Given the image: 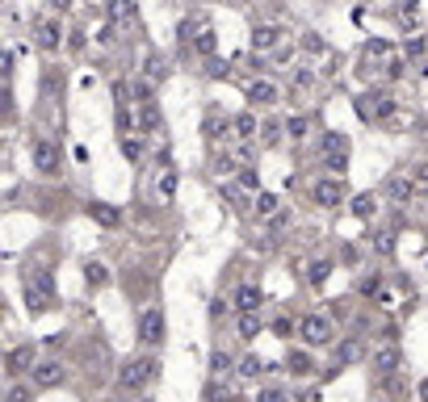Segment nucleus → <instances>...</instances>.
Here are the masks:
<instances>
[{
    "instance_id": "1",
    "label": "nucleus",
    "mask_w": 428,
    "mask_h": 402,
    "mask_svg": "<svg viewBox=\"0 0 428 402\" xmlns=\"http://www.w3.org/2000/svg\"><path fill=\"white\" fill-rule=\"evenodd\" d=\"M160 378V357H130L122 369H118V390L122 394H139V390H147L151 382Z\"/></svg>"
},
{
    "instance_id": "2",
    "label": "nucleus",
    "mask_w": 428,
    "mask_h": 402,
    "mask_svg": "<svg viewBox=\"0 0 428 402\" xmlns=\"http://www.w3.org/2000/svg\"><path fill=\"white\" fill-rule=\"evenodd\" d=\"M21 298H25L29 315H46V310L59 302V298H55V281H50V273H46V268L25 273V281H21Z\"/></svg>"
},
{
    "instance_id": "3",
    "label": "nucleus",
    "mask_w": 428,
    "mask_h": 402,
    "mask_svg": "<svg viewBox=\"0 0 428 402\" xmlns=\"http://www.w3.org/2000/svg\"><path fill=\"white\" fill-rule=\"evenodd\" d=\"M298 336H303L307 348H332L336 344V323L328 315H307V319H298Z\"/></svg>"
},
{
    "instance_id": "4",
    "label": "nucleus",
    "mask_w": 428,
    "mask_h": 402,
    "mask_svg": "<svg viewBox=\"0 0 428 402\" xmlns=\"http://www.w3.org/2000/svg\"><path fill=\"white\" fill-rule=\"evenodd\" d=\"M29 155H34V172H38V176L50 180V176L63 172V159H59V143H55V138H34V151H29Z\"/></svg>"
},
{
    "instance_id": "5",
    "label": "nucleus",
    "mask_w": 428,
    "mask_h": 402,
    "mask_svg": "<svg viewBox=\"0 0 428 402\" xmlns=\"http://www.w3.org/2000/svg\"><path fill=\"white\" fill-rule=\"evenodd\" d=\"M139 344L143 348H160L164 344V310L160 306H147L139 315Z\"/></svg>"
},
{
    "instance_id": "6",
    "label": "nucleus",
    "mask_w": 428,
    "mask_h": 402,
    "mask_svg": "<svg viewBox=\"0 0 428 402\" xmlns=\"http://www.w3.org/2000/svg\"><path fill=\"white\" fill-rule=\"evenodd\" d=\"M357 113H361L366 122H382V117L395 113V101H391L387 92H366V96H357Z\"/></svg>"
},
{
    "instance_id": "7",
    "label": "nucleus",
    "mask_w": 428,
    "mask_h": 402,
    "mask_svg": "<svg viewBox=\"0 0 428 402\" xmlns=\"http://www.w3.org/2000/svg\"><path fill=\"white\" fill-rule=\"evenodd\" d=\"M311 197H315V206L336 210V206L345 201V185H340V176H319V180L311 185Z\"/></svg>"
},
{
    "instance_id": "8",
    "label": "nucleus",
    "mask_w": 428,
    "mask_h": 402,
    "mask_svg": "<svg viewBox=\"0 0 428 402\" xmlns=\"http://www.w3.org/2000/svg\"><path fill=\"white\" fill-rule=\"evenodd\" d=\"M63 361H55V357H46V361H38L34 365V373H29V382L38 386V390H55V386H63Z\"/></svg>"
},
{
    "instance_id": "9",
    "label": "nucleus",
    "mask_w": 428,
    "mask_h": 402,
    "mask_svg": "<svg viewBox=\"0 0 428 402\" xmlns=\"http://www.w3.org/2000/svg\"><path fill=\"white\" fill-rule=\"evenodd\" d=\"M223 201H227L235 214H252V210H256L252 189H248V185H240V180H223Z\"/></svg>"
},
{
    "instance_id": "10",
    "label": "nucleus",
    "mask_w": 428,
    "mask_h": 402,
    "mask_svg": "<svg viewBox=\"0 0 428 402\" xmlns=\"http://www.w3.org/2000/svg\"><path fill=\"white\" fill-rule=\"evenodd\" d=\"M59 42H63L59 17H42V21L34 25V46H38V50H59Z\"/></svg>"
},
{
    "instance_id": "11",
    "label": "nucleus",
    "mask_w": 428,
    "mask_h": 402,
    "mask_svg": "<svg viewBox=\"0 0 428 402\" xmlns=\"http://www.w3.org/2000/svg\"><path fill=\"white\" fill-rule=\"evenodd\" d=\"M399 365H403V357H399L395 340H382V344H378V352H374V373H378V378H395V373H399Z\"/></svg>"
},
{
    "instance_id": "12",
    "label": "nucleus",
    "mask_w": 428,
    "mask_h": 402,
    "mask_svg": "<svg viewBox=\"0 0 428 402\" xmlns=\"http://www.w3.org/2000/svg\"><path fill=\"white\" fill-rule=\"evenodd\" d=\"M248 101H252V109H256V105H261V109H265V105H277V101H282V88L261 76V80L248 84Z\"/></svg>"
},
{
    "instance_id": "13",
    "label": "nucleus",
    "mask_w": 428,
    "mask_h": 402,
    "mask_svg": "<svg viewBox=\"0 0 428 402\" xmlns=\"http://www.w3.org/2000/svg\"><path fill=\"white\" fill-rule=\"evenodd\" d=\"M382 193H387V201H391V206H408V201H412V193H416V185H412L408 176H387Z\"/></svg>"
},
{
    "instance_id": "14",
    "label": "nucleus",
    "mask_w": 428,
    "mask_h": 402,
    "mask_svg": "<svg viewBox=\"0 0 428 402\" xmlns=\"http://www.w3.org/2000/svg\"><path fill=\"white\" fill-rule=\"evenodd\" d=\"M34 365H38V357H34V348L29 344H21V348H13L8 352V361H4V369L17 378V373H34Z\"/></svg>"
},
{
    "instance_id": "15",
    "label": "nucleus",
    "mask_w": 428,
    "mask_h": 402,
    "mask_svg": "<svg viewBox=\"0 0 428 402\" xmlns=\"http://www.w3.org/2000/svg\"><path fill=\"white\" fill-rule=\"evenodd\" d=\"M88 218L92 222H101V227H122V210L118 206H109V201H88Z\"/></svg>"
},
{
    "instance_id": "16",
    "label": "nucleus",
    "mask_w": 428,
    "mask_h": 402,
    "mask_svg": "<svg viewBox=\"0 0 428 402\" xmlns=\"http://www.w3.org/2000/svg\"><path fill=\"white\" fill-rule=\"evenodd\" d=\"M231 302H235V310H240V315H248V310H261L265 294H261V285H240Z\"/></svg>"
},
{
    "instance_id": "17",
    "label": "nucleus",
    "mask_w": 428,
    "mask_h": 402,
    "mask_svg": "<svg viewBox=\"0 0 428 402\" xmlns=\"http://www.w3.org/2000/svg\"><path fill=\"white\" fill-rule=\"evenodd\" d=\"M286 369H290L294 378H311V373H315L311 348H290V357H286Z\"/></svg>"
},
{
    "instance_id": "18",
    "label": "nucleus",
    "mask_w": 428,
    "mask_h": 402,
    "mask_svg": "<svg viewBox=\"0 0 428 402\" xmlns=\"http://www.w3.org/2000/svg\"><path fill=\"white\" fill-rule=\"evenodd\" d=\"M315 84H319V71H315L311 63H298V67L290 71V88H294V92H311Z\"/></svg>"
},
{
    "instance_id": "19",
    "label": "nucleus",
    "mask_w": 428,
    "mask_h": 402,
    "mask_svg": "<svg viewBox=\"0 0 428 402\" xmlns=\"http://www.w3.org/2000/svg\"><path fill=\"white\" fill-rule=\"evenodd\" d=\"M366 357V344H361V336H349V340H340V348H336V361H340V369L345 365H357Z\"/></svg>"
},
{
    "instance_id": "20",
    "label": "nucleus",
    "mask_w": 428,
    "mask_h": 402,
    "mask_svg": "<svg viewBox=\"0 0 428 402\" xmlns=\"http://www.w3.org/2000/svg\"><path fill=\"white\" fill-rule=\"evenodd\" d=\"M282 42V25H256L252 29V50H273Z\"/></svg>"
},
{
    "instance_id": "21",
    "label": "nucleus",
    "mask_w": 428,
    "mask_h": 402,
    "mask_svg": "<svg viewBox=\"0 0 428 402\" xmlns=\"http://www.w3.org/2000/svg\"><path fill=\"white\" fill-rule=\"evenodd\" d=\"M231 138H240V143L256 138V113H240V117H231Z\"/></svg>"
},
{
    "instance_id": "22",
    "label": "nucleus",
    "mask_w": 428,
    "mask_h": 402,
    "mask_svg": "<svg viewBox=\"0 0 428 402\" xmlns=\"http://www.w3.org/2000/svg\"><path fill=\"white\" fill-rule=\"evenodd\" d=\"M328 277H332V260H311V264H307V273H303V281H307L311 289H319Z\"/></svg>"
},
{
    "instance_id": "23",
    "label": "nucleus",
    "mask_w": 428,
    "mask_h": 402,
    "mask_svg": "<svg viewBox=\"0 0 428 402\" xmlns=\"http://www.w3.org/2000/svg\"><path fill=\"white\" fill-rule=\"evenodd\" d=\"M319 155H349V138L340 130H328L324 143H319Z\"/></svg>"
},
{
    "instance_id": "24",
    "label": "nucleus",
    "mask_w": 428,
    "mask_h": 402,
    "mask_svg": "<svg viewBox=\"0 0 428 402\" xmlns=\"http://www.w3.org/2000/svg\"><path fill=\"white\" fill-rule=\"evenodd\" d=\"M349 206H353V218H366V222L378 214V197H374V193H357Z\"/></svg>"
},
{
    "instance_id": "25",
    "label": "nucleus",
    "mask_w": 428,
    "mask_h": 402,
    "mask_svg": "<svg viewBox=\"0 0 428 402\" xmlns=\"http://www.w3.org/2000/svg\"><path fill=\"white\" fill-rule=\"evenodd\" d=\"M84 281H88V289H101V285H109V268L101 260H88L84 264Z\"/></svg>"
},
{
    "instance_id": "26",
    "label": "nucleus",
    "mask_w": 428,
    "mask_h": 402,
    "mask_svg": "<svg viewBox=\"0 0 428 402\" xmlns=\"http://www.w3.org/2000/svg\"><path fill=\"white\" fill-rule=\"evenodd\" d=\"M109 13H113V21H126L130 29H139V13H134V0H113V4H109Z\"/></svg>"
},
{
    "instance_id": "27",
    "label": "nucleus",
    "mask_w": 428,
    "mask_h": 402,
    "mask_svg": "<svg viewBox=\"0 0 428 402\" xmlns=\"http://www.w3.org/2000/svg\"><path fill=\"white\" fill-rule=\"evenodd\" d=\"M227 130H231V117L219 113V109H210V113H206V134H210V138H219V134L227 138Z\"/></svg>"
},
{
    "instance_id": "28",
    "label": "nucleus",
    "mask_w": 428,
    "mask_h": 402,
    "mask_svg": "<svg viewBox=\"0 0 428 402\" xmlns=\"http://www.w3.org/2000/svg\"><path fill=\"white\" fill-rule=\"evenodd\" d=\"M282 210V197L277 193H256V218H273Z\"/></svg>"
},
{
    "instance_id": "29",
    "label": "nucleus",
    "mask_w": 428,
    "mask_h": 402,
    "mask_svg": "<svg viewBox=\"0 0 428 402\" xmlns=\"http://www.w3.org/2000/svg\"><path fill=\"white\" fill-rule=\"evenodd\" d=\"M235 373H240L244 382H256V378L265 373V361H261L256 352H252V357H244V361H240V369H235Z\"/></svg>"
},
{
    "instance_id": "30",
    "label": "nucleus",
    "mask_w": 428,
    "mask_h": 402,
    "mask_svg": "<svg viewBox=\"0 0 428 402\" xmlns=\"http://www.w3.org/2000/svg\"><path fill=\"white\" fill-rule=\"evenodd\" d=\"M143 76H147V80H156V84H160V80H164V76H168V63H164V59H160V55H147V59H143Z\"/></svg>"
},
{
    "instance_id": "31",
    "label": "nucleus",
    "mask_w": 428,
    "mask_h": 402,
    "mask_svg": "<svg viewBox=\"0 0 428 402\" xmlns=\"http://www.w3.org/2000/svg\"><path fill=\"white\" fill-rule=\"evenodd\" d=\"M156 197H160V201H172V197H177V172H172V168L160 176V185H156Z\"/></svg>"
},
{
    "instance_id": "32",
    "label": "nucleus",
    "mask_w": 428,
    "mask_h": 402,
    "mask_svg": "<svg viewBox=\"0 0 428 402\" xmlns=\"http://www.w3.org/2000/svg\"><path fill=\"white\" fill-rule=\"evenodd\" d=\"M256 336H261V319H256V310L240 315V340H256Z\"/></svg>"
},
{
    "instance_id": "33",
    "label": "nucleus",
    "mask_w": 428,
    "mask_h": 402,
    "mask_svg": "<svg viewBox=\"0 0 428 402\" xmlns=\"http://www.w3.org/2000/svg\"><path fill=\"white\" fill-rule=\"evenodd\" d=\"M307 130H311V122L303 117V113H294V117H286V134L298 143V138H307Z\"/></svg>"
},
{
    "instance_id": "34",
    "label": "nucleus",
    "mask_w": 428,
    "mask_h": 402,
    "mask_svg": "<svg viewBox=\"0 0 428 402\" xmlns=\"http://www.w3.org/2000/svg\"><path fill=\"white\" fill-rule=\"evenodd\" d=\"M231 369H235V365H231L227 352H214V357H210V373H214V378H227Z\"/></svg>"
},
{
    "instance_id": "35",
    "label": "nucleus",
    "mask_w": 428,
    "mask_h": 402,
    "mask_svg": "<svg viewBox=\"0 0 428 402\" xmlns=\"http://www.w3.org/2000/svg\"><path fill=\"white\" fill-rule=\"evenodd\" d=\"M282 130H286V126H277V122H269V126L261 130V138H265V147H277V143H282Z\"/></svg>"
},
{
    "instance_id": "36",
    "label": "nucleus",
    "mask_w": 428,
    "mask_h": 402,
    "mask_svg": "<svg viewBox=\"0 0 428 402\" xmlns=\"http://www.w3.org/2000/svg\"><path fill=\"white\" fill-rule=\"evenodd\" d=\"M256 402H290V399H286V390H282V386H265V390L256 394Z\"/></svg>"
},
{
    "instance_id": "37",
    "label": "nucleus",
    "mask_w": 428,
    "mask_h": 402,
    "mask_svg": "<svg viewBox=\"0 0 428 402\" xmlns=\"http://www.w3.org/2000/svg\"><path fill=\"white\" fill-rule=\"evenodd\" d=\"M122 151H126V159H139V155H143V147H139V138H130V134L122 138Z\"/></svg>"
},
{
    "instance_id": "38",
    "label": "nucleus",
    "mask_w": 428,
    "mask_h": 402,
    "mask_svg": "<svg viewBox=\"0 0 428 402\" xmlns=\"http://www.w3.org/2000/svg\"><path fill=\"white\" fill-rule=\"evenodd\" d=\"M391 247H395V235H374V252H382V256H387Z\"/></svg>"
},
{
    "instance_id": "39",
    "label": "nucleus",
    "mask_w": 428,
    "mask_h": 402,
    "mask_svg": "<svg viewBox=\"0 0 428 402\" xmlns=\"http://www.w3.org/2000/svg\"><path fill=\"white\" fill-rule=\"evenodd\" d=\"M206 76H210V80H219V76H227V63H219V59H210V67H206Z\"/></svg>"
},
{
    "instance_id": "40",
    "label": "nucleus",
    "mask_w": 428,
    "mask_h": 402,
    "mask_svg": "<svg viewBox=\"0 0 428 402\" xmlns=\"http://www.w3.org/2000/svg\"><path fill=\"white\" fill-rule=\"evenodd\" d=\"M273 327H277V336H290V331H298V323H290V319H277Z\"/></svg>"
},
{
    "instance_id": "41",
    "label": "nucleus",
    "mask_w": 428,
    "mask_h": 402,
    "mask_svg": "<svg viewBox=\"0 0 428 402\" xmlns=\"http://www.w3.org/2000/svg\"><path fill=\"white\" fill-rule=\"evenodd\" d=\"M240 185H248V189H256V172H252V168H244V172H240Z\"/></svg>"
},
{
    "instance_id": "42",
    "label": "nucleus",
    "mask_w": 428,
    "mask_h": 402,
    "mask_svg": "<svg viewBox=\"0 0 428 402\" xmlns=\"http://www.w3.org/2000/svg\"><path fill=\"white\" fill-rule=\"evenodd\" d=\"M8 402H29V390H17V386H13V390H8Z\"/></svg>"
},
{
    "instance_id": "43",
    "label": "nucleus",
    "mask_w": 428,
    "mask_h": 402,
    "mask_svg": "<svg viewBox=\"0 0 428 402\" xmlns=\"http://www.w3.org/2000/svg\"><path fill=\"white\" fill-rule=\"evenodd\" d=\"M416 180H420V185H428V164H420V172H416Z\"/></svg>"
},
{
    "instance_id": "44",
    "label": "nucleus",
    "mask_w": 428,
    "mask_h": 402,
    "mask_svg": "<svg viewBox=\"0 0 428 402\" xmlns=\"http://www.w3.org/2000/svg\"><path fill=\"white\" fill-rule=\"evenodd\" d=\"M67 4H71V0H50V8H55V13H63Z\"/></svg>"
},
{
    "instance_id": "45",
    "label": "nucleus",
    "mask_w": 428,
    "mask_h": 402,
    "mask_svg": "<svg viewBox=\"0 0 428 402\" xmlns=\"http://www.w3.org/2000/svg\"><path fill=\"white\" fill-rule=\"evenodd\" d=\"M420 402H428V378L420 382Z\"/></svg>"
},
{
    "instance_id": "46",
    "label": "nucleus",
    "mask_w": 428,
    "mask_h": 402,
    "mask_svg": "<svg viewBox=\"0 0 428 402\" xmlns=\"http://www.w3.org/2000/svg\"><path fill=\"white\" fill-rule=\"evenodd\" d=\"M424 201H428V185H424Z\"/></svg>"
},
{
    "instance_id": "47",
    "label": "nucleus",
    "mask_w": 428,
    "mask_h": 402,
    "mask_svg": "<svg viewBox=\"0 0 428 402\" xmlns=\"http://www.w3.org/2000/svg\"><path fill=\"white\" fill-rule=\"evenodd\" d=\"M139 402H147V399H139Z\"/></svg>"
}]
</instances>
